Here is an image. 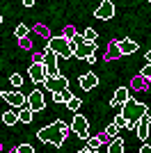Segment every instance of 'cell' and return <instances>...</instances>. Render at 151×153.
<instances>
[{
  "mask_svg": "<svg viewBox=\"0 0 151 153\" xmlns=\"http://www.w3.org/2000/svg\"><path fill=\"white\" fill-rule=\"evenodd\" d=\"M28 73H30V78H32L37 85H44L46 76H48V73H46V66H44L41 62H32V66L28 69Z\"/></svg>",
  "mask_w": 151,
  "mask_h": 153,
  "instance_id": "obj_10",
  "label": "cell"
},
{
  "mask_svg": "<svg viewBox=\"0 0 151 153\" xmlns=\"http://www.w3.org/2000/svg\"><path fill=\"white\" fill-rule=\"evenodd\" d=\"M67 87H69V80H67L62 73L46 76V80H44V89H48V91H62V89H67Z\"/></svg>",
  "mask_w": 151,
  "mask_h": 153,
  "instance_id": "obj_5",
  "label": "cell"
},
{
  "mask_svg": "<svg viewBox=\"0 0 151 153\" xmlns=\"http://www.w3.org/2000/svg\"><path fill=\"white\" fill-rule=\"evenodd\" d=\"M144 57H147V62H151V51H147V53H144Z\"/></svg>",
  "mask_w": 151,
  "mask_h": 153,
  "instance_id": "obj_36",
  "label": "cell"
},
{
  "mask_svg": "<svg viewBox=\"0 0 151 153\" xmlns=\"http://www.w3.org/2000/svg\"><path fill=\"white\" fill-rule=\"evenodd\" d=\"M21 2H23V7H32L34 5V0H21Z\"/></svg>",
  "mask_w": 151,
  "mask_h": 153,
  "instance_id": "obj_33",
  "label": "cell"
},
{
  "mask_svg": "<svg viewBox=\"0 0 151 153\" xmlns=\"http://www.w3.org/2000/svg\"><path fill=\"white\" fill-rule=\"evenodd\" d=\"M19 44H21V48H32V41H30V37H28V34L19 39Z\"/></svg>",
  "mask_w": 151,
  "mask_h": 153,
  "instance_id": "obj_26",
  "label": "cell"
},
{
  "mask_svg": "<svg viewBox=\"0 0 151 153\" xmlns=\"http://www.w3.org/2000/svg\"><path fill=\"white\" fill-rule=\"evenodd\" d=\"M25 34H28V25H23V23H21V25L19 27H16V37H25Z\"/></svg>",
  "mask_w": 151,
  "mask_h": 153,
  "instance_id": "obj_29",
  "label": "cell"
},
{
  "mask_svg": "<svg viewBox=\"0 0 151 153\" xmlns=\"http://www.w3.org/2000/svg\"><path fill=\"white\" fill-rule=\"evenodd\" d=\"M2 123H5V126H14V123H19V112H16V110H7L5 114H2Z\"/></svg>",
  "mask_w": 151,
  "mask_h": 153,
  "instance_id": "obj_18",
  "label": "cell"
},
{
  "mask_svg": "<svg viewBox=\"0 0 151 153\" xmlns=\"http://www.w3.org/2000/svg\"><path fill=\"white\" fill-rule=\"evenodd\" d=\"M69 133H71V126H69V123H64L62 119H57V121H53L50 126L41 128V130L37 133V137H39L41 142H46V144H55V146H62Z\"/></svg>",
  "mask_w": 151,
  "mask_h": 153,
  "instance_id": "obj_1",
  "label": "cell"
},
{
  "mask_svg": "<svg viewBox=\"0 0 151 153\" xmlns=\"http://www.w3.org/2000/svg\"><path fill=\"white\" fill-rule=\"evenodd\" d=\"M87 146H89V151H99V149H101V140H99V137H89Z\"/></svg>",
  "mask_w": 151,
  "mask_h": 153,
  "instance_id": "obj_22",
  "label": "cell"
},
{
  "mask_svg": "<svg viewBox=\"0 0 151 153\" xmlns=\"http://www.w3.org/2000/svg\"><path fill=\"white\" fill-rule=\"evenodd\" d=\"M0 27H2V16H0Z\"/></svg>",
  "mask_w": 151,
  "mask_h": 153,
  "instance_id": "obj_37",
  "label": "cell"
},
{
  "mask_svg": "<svg viewBox=\"0 0 151 153\" xmlns=\"http://www.w3.org/2000/svg\"><path fill=\"white\" fill-rule=\"evenodd\" d=\"M96 37H99V32H96L94 27H87V30H85V34H82V39H85V41H96Z\"/></svg>",
  "mask_w": 151,
  "mask_h": 153,
  "instance_id": "obj_21",
  "label": "cell"
},
{
  "mask_svg": "<svg viewBox=\"0 0 151 153\" xmlns=\"http://www.w3.org/2000/svg\"><path fill=\"white\" fill-rule=\"evenodd\" d=\"M0 98H2V89H0Z\"/></svg>",
  "mask_w": 151,
  "mask_h": 153,
  "instance_id": "obj_38",
  "label": "cell"
},
{
  "mask_svg": "<svg viewBox=\"0 0 151 153\" xmlns=\"http://www.w3.org/2000/svg\"><path fill=\"white\" fill-rule=\"evenodd\" d=\"M144 119H147V121H149V126H151V112H149V110H147V114H144Z\"/></svg>",
  "mask_w": 151,
  "mask_h": 153,
  "instance_id": "obj_35",
  "label": "cell"
},
{
  "mask_svg": "<svg viewBox=\"0 0 151 153\" xmlns=\"http://www.w3.org/2000/svg\"><path fill=\"white\" fill-rule=\"evenodd\" d=\"M135 133H138L140 140H147V137H149V121H147L144 117H142V119L135 123Z\"/></svg>",
  "mask_w": 151,
  "mask_h": 153,
  "instance_id": "obj_14",
  "label": "cell"
},
{
  "mask_svg": "<svg viewBox=\"0 0 151 153\" xmlns=\"http://www.w3.org/2000/svg\"><path fill=\"white\" fill-rule=\"evenodd\" d=\"M108 153H124V140L114 135V137H112V142L108 144Z\"/></svg>",
  "mask_w": 151,
  "mask_h": 153,
  "instance_id": "obj_17",
  "label": "cell"
},
{
  "mask_svg": "<svg viewBox=\"0 0 151 153\" xmlns=\"http://www.w3.org/2000/svg\"><path fill=\"white\" fill-rule=\"evenodd\" d=\"M71 96H73V94H71V91H69V87L60 91V98H62V103H67V101H69V98H71Z\"/></svg>",
  "mask_w": 151,
  "mask_h": 153,
  "instance_id": "obj_28",
  "label": "cell"
},
{
  "mask_svg": "<svg viewBox=\"0 0 151 153\" xmlns=\"http://www.w3.org/2000/svg\"><path fill=\"white\" fill-rule=\"evenodd\" d=\"M140 76H142V78H147V80H149V78H151V62L147 64V66H144V69H142V71H140Z\"/></svg>",
  "mask_w": 151,
  "mask_h": 153,
  "instance_id": "obj_30",
  "label": "cell"
},
{
  "mask_svg": "<svg viewBox=\"0 0 151 153\" xmlns=\"http://www.w3.org/2000/svg\"><path fill=\"white\" fill-rule=\"evenodd\" d=\"M32 114H34V110L23 105V108L19 110V121H21V123H30V121H32Z\"/></svg>",
  "mask_w": 151,
  "mask_h": 153,
  "instance_id": "obj_19",
  "label": "cell"
},
{
  "mask_svg": "<svg viewBox=\"0 0 151 153\" xmlns=\"http://www.w3.org/2000/svg\"><path fill=\"white\" fill-rule=\"evenodd\" d=\"M46 48H50V51L55 53V55H60V57H73V48H71V39L69 37H48V46Z\"/></svg>",
  "mask_w": 151,
  "mask_h": 153,
  "instance_id": "obj_3",
  "label": "cell"
},
{
  "mask_svg": "<svg viewBox=\"0 0 151 153\" xmlns=\"http://www.w3.org/2000/svg\"><path fill=\"white\" fill-rule=\"evenodd\" d=\"M119 108H121V114L126 117V128H135V123H138L140 119L147 114V110H149L144 103L135 101L133 96H128V98L121 103Z\"/></svg>",
  "mask_w": 151,
  "mask_h": 153,
  "instance_id": "obj_2",
  "label": "cell"
},
{
  "mask_svg": "<svg viewBox=\"0 0 151 153\" xmlns=\"http://www.w3.org/2000/svg\"><path fill=\"white\" fill-rule=\"evenodd\" d=\"M44 105H46V101H44L41 89H34V91H30V94H28V108H32L34 112H41V110H44Z\"/></svg>",
  "mask_w": 151,
  "mask_h": 153,
  "instance_id": "obj_9",
  "label": "cell"
},
{
  "mask_svg": "<svg viewBox=\"0 0 151 153\" xmlns=\"http://www.w3.org/2000/svg\"><path fill=\"white\" fill-rule=\"evenodd\" d=\"M41 64L46 66V73L48 76H57L60 73V69H57V55L50 48H46L44 53H41Z\"/></svg>",
  "mask_w": 151,
  "mask_h": 153,
  "instance_id": "obj_7",
  "label": "cell"
},
{
  "mask_svg": "<svg viewBox=\"0 0 151 153\" xmlns=\"http://www.w3.org/2000/svg\"><path fill=\"white\" fill-rule=\"evenodd\" d=\"M131 96V91H128V87H119V89H114V96H112V105H121V103L126 101Z\"/></svg>",
  "mask_w": 151,
  "mask_h": 153,
  "instance_id": "obj_15",
  "label": "cell"
},
{
  "mask_svg": "<svg viewBox=\"0 0 151 153\" xmlns=\"http://www.w3.org/2000/svg\"><path fill=\"white\" fill-rule=\"evenodd\" d=\"M64 105H67V110H71V112H73V114H76V112L80 110L82 101H80V98H78V96H71V98H69V101H67V103H64Z\"/></svg>",
  "mask_w": 151,
  "mask_h": 153,
  "instance_id": "obj_20",
  "label": "cell"
},
{
  "mask_svg": "<svg viewBox=\"0 0 151 153\" xmlns=\"http://www.w3.org/2000/svg\"><path fill=\"white\" fill-rule=\"evenodd\" d=\"M117 133H119V126H117V123H110V126H108L105 128V135H108V137H114V135H117Z\"/></svg>",
  "mask_w": 151,
  "mask_h": 153,
  "instance_id": "obj_25",
  "label": "cell"
},
{
  "mask_svg": "<svg viewBox=\"0 0 151 153\" xmlns=\"http://www.w3.org/2000/svg\"><path fill=\"white\" fill-rule=\"evenodd\" d=\"M99 85V78H96V73H85V76H80V87L85 91H92Z\"/></svg>",
  "mask_w": 151,
  "mask_h": 153,
  "instance_id": "obj_12",
  "label": "cell"
},
{
  "mask_svg": "<svg viewBox=\"0 0 151 153\" xmlns=\"http://www.w3.org/2000/svg\"><path fill=\"white\" fill-rule=\"evenodd\" d=\"M149 2H151V0H149Z\"/></svg>",
  "mask_w": 151,
  "mask_h": 153,
  "instance_id": "obj_39",
  "label": "cell"
},
{
  "mask_svg": "<svg viewBox=\"0 0 151 153\" xmlns=\"http://www.w3.org/2000/svg\"><path fill=\"white\" fill-rule=\"evenodd\" d=\"M119 48H121V55H131V53H138V41H131V39H124L119 41Z\"/></svg>",
  "mask_w": 151,
  "mask_h": 153,
  "instance_id": "obj_13",
  "label": "cell"
},
{
  "mask_svg": "<svg viewBox=\"0 0 151 153\" xmlns=\"http://www.w3.org/2000/svg\"><path fill=\"white\" fill-rule=\"evenodd\" d=\"M71 130H73L78 137H82V140H89V121L82 114H76L73 117V121H71Z\"/></svg>",
  "mask_w": 151,
  "mask_h": 153,
  "instance_id": "obj_6",
  "label": "cell"
},
{
  "mask_svg": "<svg viewBox=\"0 0 151 153\" xmlns=\"http://www.w3.org/2000/svg\"><path fill=\"white\" fill-rule=\"evenodd\" d=\"M37 32L41 34V37H46V39L50 37V34H48V27H46V25H37Z\"/></svg>",
  "mask_w": 151,
  "mask_h": 153,
  "instance_id": "obj_31",
  "label": "cell"
},
{
  "mask_svg": "<svg viewBox=\"0 0 151 153\" xmlns=\"http://www.w3.org/2000/svg\"><path fill=\"white\" fill-rule=\"evenodd\" d=\"M71 48H73V55L80 59H87L89 55L96 53V41H85L82 37H71Z\"/></svg>",
  "mask_w": 151,
  "mask_h": 153,
  "instance_id": "obj_4",
  "label": "cell"
},
{
  "mask_svg": "<svg viewBox=\"0 0 151 153\" xmlns=\"http://www.w3.org/2000/svg\"><path fill=\"white\" fill-rule=\"evenodd\" d=\"M2 98H5L12 108H23V105H28V96H23L21 91H5Z\"/></svg>",
  "mask_w": 151,
  "mask_h": 153,
  "instance_id": "obj_11",
  "label": "cell"
},
{
  "mask_svg": "<svg viewBox=\"0 0 151 153\" xmlns=\"http://www.w3.org/2000/svg\"><path fill=\"white\" fill-rule=\"evenodd\" d=\"M9 82H12L14 87H23V76H21V73H14V76L9 78Z\"/></svg>",
  "mask_w": 151,
  "mask_h": 153,
  "instance_id": "obj_24",
  "label": "cell"
},
{
  "mask_svg": "<svg viewBox=\"0 0 151 153\" xmlns=\"http://www.w3.org/2000/svg\"><path fill=\"white\" fill-rule=\"evenodd\" d=\"M14 153H34V149L30 144H19V146L14 149Z\"/></svg>",
  "mask_w": 151,
  "mask_h": 153,
  "instance_id": "obj_23",
  "label": "cell"
},
{
  "mask_svg": "<svg viewBox=\"0 0 151 153\" xmlns=\"http://www.w3.org/2000/svg\"><path fill=\"white\" fill-rule=\"evenodd\" d=\"M140 151H142V153H151V146H149V144H144V146L140 149Z\"/></svg>",
  "mask_w": 151,
  "mask_h": 153,
  "instance_id": "obj_34",
  "label": "cell"
},
{
  "mask_svg": "<svg viewBox=\"0 0 151 153\" xmlns=\"http://www.w3.org/2000/svg\"><path fill=\"white\" fill-rule=\"evenodd\" d=\"M114 123H117V126H119V128H126V117H124V114H121V112H119V114L114 117Z\"/></svg>",
  "mask_w": 151,
  "mask_h": 153,
  "instance_id": "obj_27",
  "label": "cell"
},
{
  "mask_svg": "<svg viewBox=\"0 0 151 153\" xmlns=\"http://www.w3.org/2000/svg\"><path fill=\"white\" fill-rule=\"evenodd\" d=\"M117 57H121L119 41H110V46H108V53H105V59H117Z\"/></svg>",
  "mask_w": 151,
  "mask_h": 153,
  "instance_id": "obj_16",
  "label": "cell"
},
{
  "mask_svg": "<svg viewBox=\"0 0 151 153\" xmlns=\"http://www.w3.org/2000/svg\"><path fill=\"white\" fill-rule=\"evenodd\" d=\"M64 37H69V39L73 37V27H67V30H64Z\"/></svg>",
  "mask_w": 151,
  "mask_h": 153,
  "instance_id": "obj_32",
  "label": "cell"
},
{
  "mask_svg": "<svg viewBox=\"0 0 151 153\" xmlns=\"http://www.w3.org/2000/svg\"><path fill=\"white\" fill-rule=\"evenodd\" d=\"M94 16H96V19H101V21L112 19V16H114V5H112V0H101V5L96 7Z\"/></svg>",
  "mask_w": 151,
  "mask_h": 153,
  "instance_id": "obj_8",
  "label": "cell"
}]
</instances>
